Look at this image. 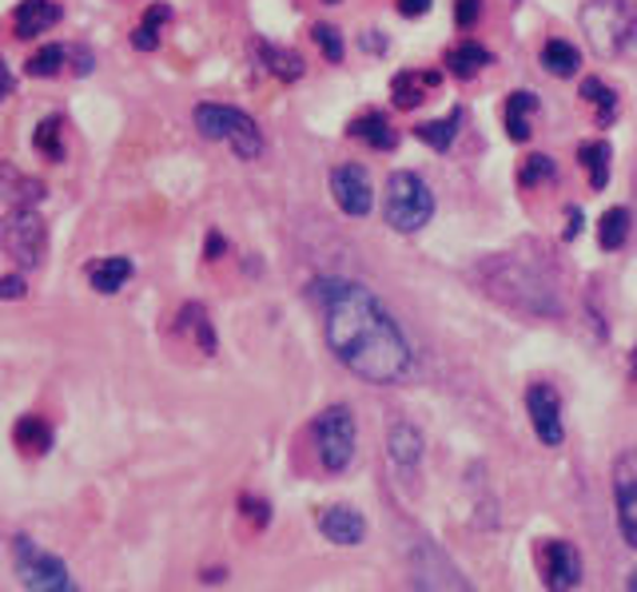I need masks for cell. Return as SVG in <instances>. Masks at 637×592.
I'll use <instances>...</instances> for the list:
<instances>
[{
    "label": "cell",
    "mask_w": 637,
    "mask_h": 592,
    "mask_svg": "<svg viewBox=\"0 0 637 592\" xmlns=\"http://www.w3.org/2000/svg\"><path fill=\"white\" fill-rule=\"evenodd\" d=\"M179 326L191 330L196 342L203 346L208 355L216 350V335H211V323H208V310H203V306H184V310H179Z\"/></svg>",
    "instance_id": "obj_30"
},
{
    "label": "cell",
    "mask_w": 637,
    "mask_h": 592,
    "mask_svg": "<svg viewBox=\"0 0 637 592\" xmlns=\"http://www.w3.org/2000/svg\"><path fill=\"white\" fill-rule=\"evenodd\" d=\"M12 442H17V450L24 457H44L52 450V442H56V434L40 414H24L12 425Z\"/></svg>",
    "instance_id": "obj_18"
},
{
    "label": "cell",
    "mask_w": 637,
    "mask_h": 592,
    "mask_svg": "<svg viewBox=\"0 0 637 592\" xmlns=\"http://www.w3.org/2000/svg\"><path fill=\"white\" fill-rule=\"evenodd\" d=\"M482 17V0H455V24L458 29H474Z\"/></svg>",
    "instance_id": "obj_34"
},
{
    "label": "cell",
    "mask_w": 637,
    "mask_h": 592,
    "mask_svg": "<svg viewBox=\"0 0 637 592\" xmlns=\"http://www.w3.org/2000/svg\"><path fill=\"white\" fill-rule=\"evenodd\" d=\"M383 215L398 235H415L435 219V191L415 171H395L387 179V195H383Z\"/></svg>",
    "instance_id": "obj_4"
},
{
    "label": "cell",
    "mask_w": 637,
    "mask_h": 592,
    "mask_svg": "<svg viewBox=\"0 0 637 592\" xmlns=\"http://www.w3.org/2000/svg\"><path fill=\"white\" fill-rule=\"evenodd\" d=\"M478 275H482V290L502 306H510V310H518V315L562 318V310H566L550 275L542 267H534L530 258L494 255L478 267Z\"/></svg>",
    "instance_id": "obj_2"
},
{
    "label": "cell",
    "mask_w": 637,
    "mask_h": 592,
    "mask_svg": "<svg viewBox=\"0 0 637 592\" xmlns=\"http://www.w3.org/2000/svg\"><path fill=\"white\" fill-rule=\"evenodd\" d=\"M537 112V96L530 88H522V92H510V99H507V136L514 139V144H526L530 136H534V128H530V116Z\"/></svg>",
    "instance_id": "obj_20"
},
{
    "label": "cell",
    "mask_w": 637,
    "mask_h": 592,
    "mask_svg": "<svg viewBox=\"0 0 637 592\" xmlns=\"http://www.w3.org/2000/svg\"><path fill=\"white\" fill-rule=\"evenodd\" d=\"M12 96V72L9 64H4V56H0V99H9Z\"/></svg>",
    "instance_id": "obj_38"
},
{
    "label": "cell",
    "mask_w": 637,
    "mask_h": 592,
    "mask_svg": "<svg viewBox=\"0 0 637 592\" xmlns=\"http://www.w3.org/2000/svg\"><path fill=\"white\" fill-rule=\"evenodd\" d=\"M331 195H335L338 211L351 219H367L375 208V188H370V171L363 163H338L331 171Z\"/></svg>",
    "instance_id": "obj_11"
},
{
    "label": "cell",
    "mask_w": 637,
    "mask_h": 592,
    "mask_svg": "<svg viewBox=\"0 0 637 592\" xmlns=\"http://www.w3.org/2000/svg\"><path fill=\"white\" fill-rule=\"evenodd\" d=\"M526 414L534 425V437L550 450L566 442V422H562V398L550 382H530L526 385Z\"/></svg>",
    "instance_id": "obj_10"
},
{
    "label": "cell",
    "mask_w": 637,
    "mask_h": 592,
    "mask_svg": "<svg viewBox=\"0 0 637 592\" xmlns=\"http://www.w3.org/2000/svg\"><path fill=\"white\" fill-rule=\"evenodd\" d=\"M311 442H315V457L327 474H347L358 450V425L351 405L338 402L318 410L315 422H311Z\"/></svg>",
    "instance_id": "obj_5"
},
{
    "label": "cell",
    "mask_w": 637,
    "mask_h": 592,
    "mask_svg": "<svg viewBox=\"0 0 637 592\" xmlns=\"http://www.w3.org/2000/svg\"><path fill=\"white\" fill-rule=\"evenodd\" d=\"M311 298L323 315V338L327 350L347 366L351 374L370 385H398L415 370L407 330L398 326L383 298L355 278H315Z\"/></svg>",
    "instance_id": "obj_1"
},
{
    "label": "cell",
    "mask_w": 637,
    "mask_h": 592,
    "mask_svg": "<svg viewBox=\"0 0 637 592\" xmlns=\"http://www.w3.org/2000/svg\"><path fill=\"white\" fill-rule=\"evenodd\" d=\"M427 454V437L415 422H395L387 430V457L403 469V474H415Z\"/></svg>",
    "instance_id": "obj_14"
},
{
    "label": "cell",
    "mask_w": 637,
    "mask_h": 592,
    "mask_svg": "<svg viewBox=\"0 0 637 592\" xmlns=\"http://www.w3.org/2000/svg\"><path fill=\"white\" fill-rule=\"evenodd\" d=\"M577 20H582V32H586L597 56H622L637 36L634 0H586Z\"/></svg>",
    "instance_id": "obj_3"
},
{
    "label": "cell",
    "mask_w": 637,
    "mask_h": 592,
    "mask_svg": "<svg viewBox=\"0 0 637 592\" xmlns=\"http://www.w3.org/2000/svg\"><path fill=\"white\" fill-rule=\"evenodd\" d=\"M537 60H542V68H546L550 76H557V80H570L577 72V64H582L577 49L562 36L546 40V44H542V52H537Z\"/></svg>",
    "instance_id": "obj_23"
},
{
    "label": "cell",
    "mask_w": 637,
    "mask_h": 592,
    "mask_svg": "<svg viewBox=\"0 0 637 592\" xmlns=\"http://www.w3.org/2000/svg\"><path fill=\"white\" fill-rule=\"evenodd\" d=\"M577 219H582V215H577V208H570V228H566V239H574V235H577Z\"/></svg>",
    "instance_id": "obj_40"
},
{
    "label": "cell",
    "mask_w": 637,
    "mask_h": 592,
    "mask_svg": "<svg viewBox=\"0 0 637 592\" xmlns=\"http://www.w3.org/2000/svg\"><path fill=\"white\" fill-rule=\"evenodd\" d=\"M557 176L554 159L534 151V156L522 159V168H518V188H537V183H550Z\"/></svg>",
    "instance_id": "obj_29"
},
{
    "label": "cell",
    "mask_w": 637,
    "mask_h": 592,
    "mask_svg": "<svg viewBox=\"0 0 637 592\" xmlns=\"http://www.w3.org/2000/svg\"><path fill=\"white\" fill-rule=\"evenodd\" d=\"M0 247L17 258L20 267H40L49 251V228L32 208H12L0 219Z\"/></svg>",
    "instance_id": "obj_8"
},
{
    "label": "cell",
    "mask_w": 637,
    "mask_h": 592,
    "mask_svg": "<svg viewBox=\"0 0 637 592\" xmlns=\"http://www.w3.org/2000/svg\"><path fill=\"white\" fill-rule=\"evenodd\" d=\"M490 49H482V44H474V40H462V44H455V49L447 52V72L458 80H470L478 76L482 68H490Z\"/></svg>",
    "instance_id": "obj_21"
},
{
    "label": "cell",
    "mask_w": 637,
    "mask_h": 592,
    "mask_svg": "<svg viewBox=\"0 0 637 592\" xmlns=\"http://www.w3.org/2000/svg\"><path fill=\"white\" fill-rule=\"evenodd\" d=\"M438 72H422V68H407V72H398L395 80H390V104H395L398 112H415L422 99L430 96V92L438 88Z\"/></svg>",
    "instance_id": "obj_15"
},
{
    "label": "cell",
    "mask_w": 637,
    "mask_h": 592,
    "mask_svg": "<svg viewBox=\"0 0 637 592\" xmlns=\"http://www.w3.org/2000/svg\"><path fill=\"white\" fill-rule=\"evenodd\" d=\"M60 17H64V9H60L56 0H20L17 12H12V32L20 40H32L40 32H49Z\"/></svg>",
    "instance_id": "obj_16"
},
{
    "label": "cell",
    "mask_w": 637,
    "mask_h": 592,
    "mask_svg": "<svg viewBox=\"0 0 637 592\" xmlns=\"http://www.w3.org/2000/svg\"><path fill=\"white\" fill-rule=\"evenodd\" d=\"M626 592H637V569L629 573V581H626Z\"/></svg>",
    "instance_id": "obj_42"
},
{
    "label": "cell",
    "mask_w": 637,
    "mask_h": 592,
    "mask_svg": "<svg viewBox=\"0 0 637 592\" xmlns=\"http://www.w3.org/2000/svg\"><path fill=\"white\" fill-rule=\"evenodd\" d=\"M323 4H338V0H323Z\"/></svg>",
    "instance_id": "obj_44"
},
{
    "label": "cell",
    "mask_w": 637,
    "mask_h": 592,
    "mask_svg": "<svg viewBox=\"0 0 637 592\" xmlns=\"http://www.w3.org/2000/svg\"><path fill=\"white\" fill-rule=\"evenodd\" d=\"M398 12H403V17H427L430 12V0H398Z\"/></svg>",
    "instance_id": "obj_37"
},
{
    "label": "cell",
    "mask_w": 637,
    "mask_h": 592,
    "mask_svg": "<svg viewBox=\"0 0 637 592\" xmlns=\"http://www.w3.org/2000/svg\"><path fill=\"white\" fill-rule=\"evenodd\" d=\"M132 44H136L139 52H152L159 44V32H156V24H148V20H144V24H139L136 32H132Z\"/></svg>",
    "instance_id": "obj_35"
},
{
    "label": "cell",
    "mask_w": 637,
    "mask_h": 592,
    "mask_svg": "<svg viewBox=\"0 0 637 592\" xmlns=\"http://www.w3.org/2000/svg\"><path fill=\"white\" fill-rule=\"evenodd\" d=\"M347 136L358 139V144H367L370 151H390L398 144V131L390 128V119L383 116V112H363V116H355Z\"/></svg>",
    "instance_id": "obj_17"
},
{
    "label": "cell",
    "mask_w": 637,
    "mask_h": 592,
    "mask_svg": "<svg viewBox=\"0 0 637 592\" xmlns=\"http://www.w3.org/2000/svg\"><path fill=\"white\" fill-rule=\"evenodd\" d=\"M12 569H17V581L29 592H80L69 564L32 537H12Z\"/></svg>",
    "instance_id": "obj_7"
},
{
    "label": "cell",
    "mask_w": 637,
    "mask_h": 592,
    "mask_svg": "<svg viewBox=\"0 0 637 592\" xmlns=\"http://www.w3.org/2000/svg\"><path fill=\"white\" fill-rule=\"evenodd\" d=\"M132 258L124 255H112V258H96V263H88V283L92 290H100V295H116L119 287H128L132 278Z\"/></svg>",
    "instance_id": "obj_19"
},
{
    "label": "cell",
    "mask_w": 637,
    "mask_h": 592,
    "mask_svg": "<svg viewBox=\"0 0 637 592\" xmlns=\"http://www.w3.org/2000/svg\"><path fill=\"white\" fill-rule=\"evenodd\" d=\"M64 60H69V49H64V44H44L36 56H29L24 72H29V76H36V80H49V76H56V72L64 68Z\"/></svg>",
    "instance_id": "obj_28"
},
{
    "label": "cell",
    "mask_w": 637,
    "mask_h": 592,
    "mask_svg": "<svg viewBox=\"0 0 637 592\" xmlns=\"http://www.w3.org/2000/svg\"><path fill=\"white\" fill-rule=\"evenodd\" d=\"M196 128H199V136L228 144L239 159L263 156V131H259V124L248 116V112L231 108V104H199Z\"/></svg>",
    "instance_id": "obj_6"
},
{
    "label": "cell",
    "mask_w": 637,
    "mask_h": 592,
    "mask_svg": "<svg viewBox=\"0 0 637 592\" xmlns=\"http://www.w3.org/2000/svg\"><path fill=\"white\" fill-rule=\"evenodd\" d=\"M634 378H637V350H634Z\"/></svg>",
    "instance_id": "obj_43"
},
{
    "label": "cell",
    "mask_w": 637,
    "mask_h": 592,
    "mask_svg": "<svg viewBox=\"0 0 637 592\" xmlns=\"http://www.w3.org/2000/svg\"><path fill=\"white\" fill-rule=\"evenodd\" d=\"M609 159H614V151H609L606 139H589V144H582V148H577V163L586 168L589 188H594V191H606V183H609Z\"/></svg>",
    "instance_id": "obj_22"
},
{
    "label": "cell",
    "mask_w": 637,
    "mask_h": 592,
    "mask_svg": "<svg viewBox=\"0 0 637 592\" xmlns=\"http://www.w3.org/2000/svg\"><path fill=\"white\" fill-rule=\"evenodd\" d=\"M239 509H243V517H248L255 529H268L271 525V505L268 501H255V497H243L239 501Z\"/></svg>",
    "instance_id": "obj_33"
},
{
    "label": "cell",
    "mask_w": 637,
    "mask_h": 592,
    "mask_svg": "<svg viewBox=\"0 0 637 592\" xmlns=\"http://www.w3.org/2000/svg\"><path fill=\"white\" fill-rule=\"evenodd\" d=\"M629 228H634V215L629 208H609L597 223V247L602 251H622L629 239Z\"/></svg>",
    "instance_id": "obj_24"
},
{
    "label": "cell",
    "mask_w": 637,
    "mask_h": 592,
    "mask_svg": "<svg viewBox=\"0 0 637 592\" xmlns=\"http://www.w3.org/2000/svg\"><path fill=\"white\" fill-rule=\"evenodd\" d=\"M223 247H228V243H223L219 235H211L208 239V258H219V251H223Z\"/></svg>",
    "instance_id": "obj_39"
},
{
    "label": "cell",
    "mask_w": 637,
    "mask_h": 592,
    "mask_svg": "<svg viewBox=\"0 0 637 592\" xmlns=\"http://www.w3.org/2000/svg\"><path fill=\"white\" fill-rule=\"evenodd\" d=\"M259 60H263V68L279 80H299L303 76V56L291 49H275V44H255Z\"/></svg>",
    "instance_id": "obj_27"
},
{
    "label": "cell",
    "mask_w": 637,
    "mask_h": 592,
    "mask_svg": "<svg viewBox=\"0 0 637 592\" xmlns=\"http://www.w3.org/2000/svg\"><path fill=\"white\" fill-rule=\"evenodd\" d=\"M318 533L327 537L331 545L338 549H355V545L367 541V517L351 509V505H327V509H318L315 517Z\"/></svg>",
    "instance_id": "obj_13"
},
{
    "label": "cell",
    "mask_w": 637,
    "mask_h": 592,
    "mask_svg": "<svg viewBox=\"0 0 637 592\" xmlns=\"http://www.w3.org/2000/svg\"><path fill=\"white\" fill-rule=\"evenodd\" d=\"M458 124H462V112H450V116H442V119H422L415 128V139L435 151H447L458 136Z\"/></svg>",
    "instance_id": "obj_26"
},
{
    "label": "cell",
    "mask_w": 637,
    "mask_h": 592,
    "mask_svg": "<svg viewBox=\"0 0 637 592\" xmlns=\"http://www.w3.org/2000/svg\"><path fill=\"white\" fill-rule=\"evenodd\" d=\"M29 295V283L20 275H9V278H0V298H24Z\"/></svg>",
    "instance_id": "obj_36"
},
{
    "label": "cell",
    "mask_w": 637,
    "mask_h": 592,
    "mask_svg": "<svg viewBox=\"0 0 637 592\" xmlns=\"http://www.w3.org/2000/svg\"><path fill=\"white\" fill-rule=\"evenodd\" d=\"M60 131H64V124H60V116H49L44 124L36 128V148L49 151L52 159L64 156V148H60Z\"/></svg>",
    "instance_id": "obj_32"
},
{
    "label": "cell",
    "mask_w": 637,
    "mask_h": 592,
    "mask_svg": "<svg viewBox=\"0 0 637 592\" xmlns=\"http://www.w3.org/2000/svg\"><path fill=\"white\" fill-rule=\"evenodd\" d=\"M582 99H586L589 108H594L597 128H609V124H614V116H617V96H614V88H606V80H597V76L582 80Z\"/></svg>",
    "instance_id": "obj_25"
},
{
    "label": "cell",
    "mask_w": 637,
    "mask_h": 592,
    "mask_svg": "<svg viewBox=\"0 0 637 592\" xmlns=\"http://www.w3.org/2000/svg\"><path fill=\"white\" fill-rule=\"evenodd\" d=\"M311 40H315L318 52H323L331 64H338V60H343V36H338L335 24H315V29H311Z\"/></svg>",
    "instance_id": "obj_31"
},
{
    "label": "cell",
    "mask_w": 637,
    "mask_h": 592,
    "mask_svg": "<svg viewBox=\"0 0 637 592\" xmlns=\"http://www.w3.org/2000/svg\"><path fill=\"white\" fill-rule=\"evenodd\" d=\"M609 489H614L617 533L629 549H637V445L622 450L609 469Z\"/></svg>",
    "instance_id": "obj_9"
},
{
    "label": "cell",
    "mask_w": 637,
    "mask_h": 592,
    "mask_svg": "<svg viewBox=\"0 0 637 592\" xmlns=\"http://www.w3.org/2000/svg\"><path fill=\"white\" fill-rule=\"evenodd\" d=\"M582 573H586L582 553L566 537L546 541V561H542V584H546V592H574L582 584Z\"/></svg>",
    "instance_id": "obj_12"
},
{
    "label": "cell",
    "mask_w": 637,
    "mask_h": 592,
    "mask_svg": "<svg viewBox=\"0 0 637 592\" xmlns=\"http://www.w3.org/2000/svg\"><path fill=\"white\" fill-rule=\"evenodd\" d=\"M223 577H228V569H208V577H203V581H208V584H219V581H223Z\"/></svg>",
    "instance_id": "obj_41"
}]
</instances>
